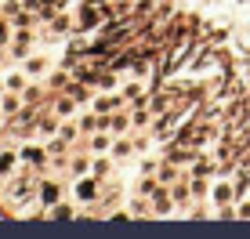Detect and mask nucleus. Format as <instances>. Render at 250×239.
Returning <instances> with one entry per match:
<instances>
[{
	"instance_id": "1",
	"label": "nucleus",
	"mask_w": 250,
	"mask_h": 239,
	"mask_svg": "<svg viewBox=\"0 0 250 239\" xmlns=\"http://www.w3.org/2000/svg\"><path fill=\"white\" fill-rule=\"evenodd\" d=\"M22 156H25V159H29V163H40V159H44V152H40V149H25V152H22Z\"/></svg>"
},
{
	"instance_id": "2",
	"label": "nucleus",
	"mask_w": 250,
	"mask_h": 239,
	"mask_svg": "<svg viewBox=\"0 0 250 239\" xmlns=\"http://www.w3.org/2000/svg\"><path fill=\"white\" fill-rule=\"evenodd\" d=\"M91 185H94V181H80V185H76V196H80V199H83V196H91V192H94Z\"/></svg>"
},
{
	"instance_id": "3",
	"label": "nucleus",
	"mask_w": 250,
	"mask_h": 239,
	"mask_svg": "<svg viewBox=\"0 0 250 239\" xmlns=\"http://www.w3.org/2000/svg\"><path fill=\"white\" fill-rule=\"evenodd\" d=\"M47 218H73V210H69V207H55Z\"/></svg>"
},
{
	"instance_id": "4",
	"label": "nucleus",
	"mask_w": 250,
	"mask_h": 239,
	"mask_svg": "<svg viewBox=\"0 0 250 239\" xmlns=\"http://www.w3.org/2000/svg\"><path fill=\"white\" fill-rule=\"evenodd\" d=\"M4 37H7V29H4V25H0V44H7V40H4Z\"/></svg>"
}]
</instances>
